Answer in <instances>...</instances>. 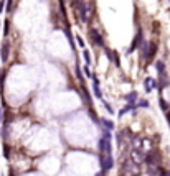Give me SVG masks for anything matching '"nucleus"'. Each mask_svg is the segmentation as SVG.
<instances>
[{"label": "nucleus", "mask_w": 170, "mask_h": 176, "mask_svg": "<svg viewBox=\"0 0 170 176\" xmlns=\"http://www.w3.org/2000/svg\"><path fill=\"white\" fill-rule=\"evenodd\" d=\"M98 124H101V127L104 128V130H111V132L114 130V124H112L109 119H104V117H102V119H99Z\"/></svg>", "instance_id": "7"}, {"label": "nucleus", "mask_w": 170, "mask_h": 176, "mask_svg": "<svg viewBox=\"0 0 170 176\" xmlns=\"http://www.w3.org/2000/svg\"><path fill=\"white\" fill-rule=\"evenodd\" d=\"M144 86H145V92H152V89H157V87H159V83H157V79L147 78L144 81Z\"/></svg>", "instance_id": "5"}, {"label": "nucleus", "mask_w": 170, "mask_h": 176, "mask_svg": "<svg viewBox=\"0 0 170 176\" xmlns=\"http://www.w3.org/2000/svg\"><path fill=\"white\" fill-rule=\"evenodd\" d=\"M101 101H102V99H101ZM102 104H104V107H106V110H108L109 114H114V109L111 107V104H109V102H106V101H102Z\"/></svg>", "instance_id": "14"}, {"label": "nucleus", "mask_w": 170, "mask_h": 176, "mask_svg": "<svg viewBox=\"0 0 170 176\" xmlns=\"http://www.w3.org/2000/svg\"><path fill=\"white\" fill-rule=\"evenodd\" d=\"M147 107H149V101H145V99H140L136 104V109H147Z\"/></svg>", "instance_id": "12"}, {"label": "nucleus", "mask_w": 170, "mask_h": 176, "mask_svg": "<svg viewBox=\"0 0 170 176\" xmlns=\"http://www.w3.org/2000/svg\"><path fill=\"white\" fill-rule=\"evenodd\" d=\"M84 74L88 76V78H92V73H91V69H89V64H86V66H84Z\"/></svg>", "instance_id": "16"}, {"label": "nucleus", "mask_w": 170, "mask_h": 176, "mask_svg": "<svg viewBox=\"0 0 170 176\" xmlns=\"http://www.w3.org/2000/svg\"><path fill=\"white\" fill-rule=\"evenodd\" d=\"M131 158L134 160V163H136V165H139V163H142V161L145 160V155L142 153V150L134 148V150L131 151Z\"/></svg>", "instance_id": "4"}, {"label": "nucleus", "mask_w": 170, "mask_h": 176, "mask_svg": "<svg viewBox=\"0 0 170 176\" xmlns=\"http://www.w3.org/2000/svg\"><path fill=\"white\" fill-rule=\"evenodd\" d=\"M2 81H3V78H2V73H0V86H2Z\"/></svg>", "instance_id": "22"}, {"label": "nucleus", "mask_w": 170, "mask_h": 176, "mask_svg": "<svg viewBox=\"0 0 170 176\" xmlns=\"http://www.w3.org/2000/svg\"><path fill=\"white\" fill-rule=\"evenodd\" d=\"M140 40H142V33L139 31V33L136 35V38H134V41H132V46H131V48H129V51H127V53H132L134 50H136L137 46H139V43H140Z\"/></svg>", "instance_id": "9"}, {"label": "nucleus", "mask_w": 170, "mask_h": 176, "mask_svg": "<svg viewBox=\"0 0 170 176\" xmlns=\"http://www.w3.org/2000/svg\"><path fill=\"white\" fill-rule=\"evenodd\" d=\"M0 58H2V61L8 59V41H3V45H2V55H0Z\"/></svg>", "instance_id": "10"}, {"label": "nucleus", "mask_w": 170, "mask_h": 176, "mask_svg": "<svg viewBox=\"0 0 170 176\" xmlns=\"http://www.w3.org/2000/svg\"><path fill=\"white\" fill-rule=\"evenodd\" d=\"M74 8L78 10V15L81 21H88V18H89V13H88V7H86V2H83V0H74Z\"/></svg>", "instance_id": "1"}, {"label": "nucleus", "mask_w": 170, "mask_h": 176, "mask_svg": "<svg viewBox=\"0 0 170 176\" xmlns=\"http://www.w3.org/2000/svg\"><path fill=\"white\" fill-rule=\"evenodd\" d=\"M155 68H157V71H159V74H165V64H163V61H157L155 63Z\"/></svg>", "instance_id": "11"}, {"label": "nucleus", "mask_w": 170, "mask_h": 176, "mask_svg": "<svg viewBox=\"0 0 170 176\" xmlns=\"http://www.w3.org/2000/svg\"><path fill=\"white\" fill-rule=\"evenodd\" d=\"M83 56H84V61H86V64H89V63H91V56H89V51H88V50H84V51H83Z\"/></svg>", "instance_id": "15"}, {"label": "nucleus", "mask_w": 170, "mask_h": 176, "mask_svg": "<svg viewBox=\"0 0 170 176\" xmlns=\"http://www.w3.org/2000/svg\"><path fill=\"white\" fill-rule=\"evenodd\" d=\"M76 40H78L79 46H83V48H84V41H83V38H81V36H76Z\"/></svg>", "instance_id": "19"}, {"label": "nucleus", "mask_w": 170, "mask_h": 176, "mask_svg": "<svg viewBox=\"0 0 170 176\" xmlns=\"http://www.w3.org/2000/svg\"><path fill=\"white\" fill-rule=\"evenodd\" d=\"M159 104H160V107H162V110H163V112H167V110H168V104H167V101H165V99H163V97H160Z\"/></svg>", "instance_id": "13"}, {"label": "nucleus", "mask_w": 170, "mask_h": 176, "mask_svg": "<svg viewBox=\"0 0 170 176\" xmlns=\"http://www.w3.org/2000/svg\"><path fill=\"white\" fill-rule=\"evenodd\" d=\"M3 35H5V36L8 35V20H5V30H3Z\"/></svg>", "instance_id": "18"}, {"label": "nucleus", "mask_w": 170, "mask_h": 176, "mask_svg": "<svg viewBox=\"0 0 170 176\" xmlns=\"http://www.w3.org/2000/svg\"><path fill=\"white\" fill-rule=\"evenodd\" d=\"M12 7H13V0H7V12H10Z\"/></svg>", "instance_id": "17"}, {"label": "nucleus", "mask_w": 170, "mask_h": 176, "mask_svg": "<svg viewBox=\"0 0 170 176\" xmlns=\"http://www.w3.org/2000/svg\"><path fill=\"white\" fill-rule=\"evenodd\" d=\"M99 165H101V169L104 173L109 171V169H112V166H114L112 155H101V156H99Z\"/></svg>", "instance_id": "2"}, {"label": "nucleus", "mask_w": 170, "mask_h": 176, "mask_svg": "<svg viewBox=\"0 0 170 176\" xmlns=\"http://www.w3.org/2000/svg\"><path fill=\"white\" fill-rule=\"evenodd\" d=\"M89 35H91L92 41H94L98 46H102L104 48V40H102V36L99 35V31L96 30V28H89Z\"/></svg>", "instance_id": "3"}, {"label": "nucleus", "mask_w": 170, "mask_h": 176, "mask_svg": "<svg viewBox=\"0 0 170 176\" xmlns=\"http://www.w3.org/2000/svg\"><path fill=\"white\" fill-rule=\"evenodd\" d=\"M3 122V115H2V109H0V124Z\"/></svg>", "instance_id": "20"}, {"label": "nucleus", "mask_w": 170, "mask_h": 176, "mask_svg": "<svg viewBox=\"0 0 170 176\" xmlns=\"http://www.w3.org/2000/svg\"><path fill=\"white\" fill-rule=\"evenodd\" d=\"M92 91H94V96L98 99H102V92H101V89H99V81H98V78L94 74H92Z\"/></svg>", "instance_id": "6"}, {"label": "nucleus", "mask_w": 170, "mask_h": 176, "mask_svg": "<svg viewBox=\"0 0 170 176\" xmlns=\"http://www.w3.org/2000/svg\"><path fill=\"white\" fill-rule=\"evenodd\" d=\"M3 3H5V2H3V0H2V2H0V12L3 10Z\"/></svg>", "instance_id": "21"}, {"label": "nucleus", "mask_w": 170, "mask_h": 176, "mask_svg": "<svg viewBox=\"0 0 170 176\" xmlns=\"http://www.w3.org/2000/svg\"><path fill=\"white\" fill-rule=\"evenodd\" d=\"M139 99V94L136 92V91H132V92H129L127 96H126V101H127V104H134L136 105V101Z\"/></svg>", "instance_id": "8"}]
</instances>
